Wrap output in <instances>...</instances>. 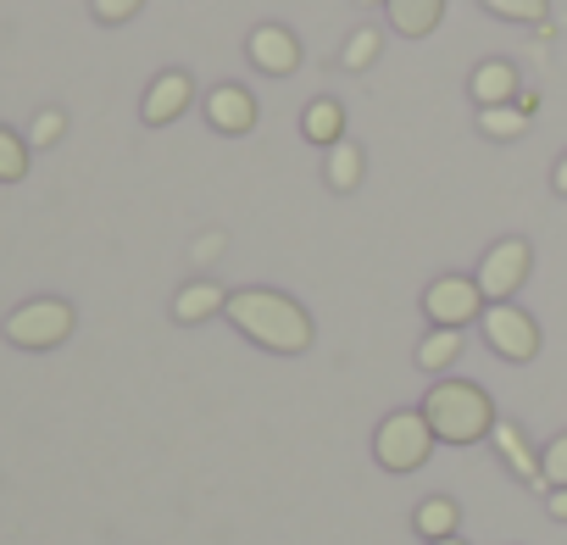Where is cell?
<instances>
[{
  "instance_id": "obj_1",
  "label": "cell",
  "mask_w": 567,
  "mask_h": 545,
  "mask_svg": "<svg viewBox=\"0 0 567 545\" xmlns=\"http://www.w3.org/2000/svg\"><path fill=\"white\" fill-rule=\"evenodd\" d=\"M245 340H256L261 351H278V357H301L312 346V318L301 301H290L284 290H234L228 296V312H223Z\"/></svg>"
},
{
  "instance_id": "obj_2",
  "label": "cell",
  "mask_w": 567,
  "mask_h": 545,
  "mask_svg": "<svg viewBox=\"0 0 567 545\" xmlns=\"http://www.w3.org/2000/svg\"><path fill=\"white\" fill-rule=\"evenodd\" d=\"M417 412L429 418L434 440H445V445H478L484 434H495V401L467 379H440Z\"/></svg>"
},
{
  "instance_id": "obj_3",
  "label": "cell",
  "mask_w": 567,
  "mask_h": 545,
  "mask_svg": "<svg viewBox=\"0 0 567 545\" xmlns=\"http://www.w3.org/2000/svg\"><path fill=\"white\" fill-rule=\"evenodd\" d=\"M73 307L62 296H34L23 307L7 312V323H0V335H7L18 351H56L68 335H73Z\"/></svg>"
},
{
  "instance_id": "obj_4",
  "label": "cell",
  "mask_w": 567,
  "mask_h": 545,
  "mask_svg": "<svg viewBox=\"0 0 567 545\" xmlns=\"http://www.w3.org/2000/svg\"><path fill=\"white\" fill-rule=\"evenodd\" d=\"M429 451H434V429L423 412H390L373 434V456L390 473H417L429 462Z\"/></svg>"
},
{
  "instance_id": "obj_5",
  "label": "cell",
  "mask_w": 567,
  "mask_h": 545,
  "mask_svg": "<svg viewBox=\"0 0 567 545\" xmlns=\"http://www.w3.org/2000/svg\"><path fill=\"white\" fill-rule=\"evenodd\" d=\"M528 267H534V250H528V239L506 234V239H495V245L484 250V261H478V272H473V279H478L484 301L495 307V301H512V296L523 290Z\"/></svg>"
},
{
  "instance_id": "obj_6",
  "label": "cell",
  "mask_w": 567,
  "mask_h": 545,
  "mask_svg": "<svg viewBox=\"0 0 567 545\" xmlns=\"http://www.w3.org/2000/svg\"><path fill=\"white\" fill-rule=\"evenodd\" d=\"M423 312H429L434 329H467L473 318H484V290L467 272H440L423 290Z\"/></svg>"
},
{
  "instance_id": "obj_7",
  "label": "cell",
  "mask_w": 567,
  "mask_h": 545,
  "mask_svg": "<svg viewBox=\"0 0 567 545\" xmlns=\"http://www.w3.org/2000/svg\"><path fill=\"white\" fill-rule=\"evenodd\" d=\"M484 340H489V351L501 362H534L539 357V323L523 307H512V301L484 307Z\"/></svg>"
},
{
  "instance_id": "obj_8",
  "label": "cell",
  "mask_w": 567,
  "mask_h": 545,
  "mask_svg": "<svg viewBox=\"0 0 567 545\" xmlns=\"http://www.w3.org/2000/svg\"><path fill=\"white\" fill-rule=\"evenodd\" d=\"M189 101H195V79H189L184 68H167V73L151 79V90H145V101H140V117H145L151 128H167L173 117L189 112Z\"/></svg>"
},
{
  "instance_id": "obj_9",
  "label": "cell",
  "mask_w": 567,
  "mask_h": 545,
  "mask_svg": "<svg viewBox=\"0 0 567 545\" xmlns=\"http://www.w3.org/2000/svg\"><path fill=\"white\" fill-rule=\"evenodd\" d=\"M245 51H250L256 73H272V79H290V73L301 68V40L284 29V23H261V29H250Z\"/></svg>"
},
{
  "instance_id": "obj_10",
  "label": "cell",
  "mask_w": 567,
  "mask_h": 545,
  "mask_svg": "<svg viewBox=\"0 0 567 545\" xmlns=\"http://www.w3.org/2000/svg\"><path fill=\"white\" fill-rule=\"evenodd\" d=\"M206 123H212L217 134H228V140L250 134V128H256V101H250V90H245V84H217V90L206 95Z\"/></svg>"
},
{
  "instance_id": "obj_11",
  "label": "cell",
  "mask_w": 567,
  "mask_h": 545,
  "mask_svg": "<svg viewBox=\"0 0 567 545\" xmlns=\"http://www.w3.org/2000/svg\"><path fill=\"white\" fill-rule=\"evenodd\" d=\"M467 95H473V106L484 112V106H512L523 90H517V68L512 62H501V56H489V62H478L473 68V79H467Z\"/></svg>"
},
{
  "instance_id": "obj_12",
  "label": "cell",
  "mask_w": 567,
  "mask_h": 545,
  "mask_svg": "<svg viewBox=\"0 0 567 545\" xmlns=\"http://www.w3.org/2000/svg\"><path fill=\"white\" fill-rule=\"evenodd\" d=\"M217 312H228V290L223 285H212V279H195V285H184L178 296H173V323H206V318H217Z\"/></svg>"
},
{
  "instance_id": "obj_13",
  "label": "cell",
  "mask_w": 567,
  "mask_h": 545,
  "mask_svg": "<svg viewBox=\"0 0 567 545\" xmlns=\"http://www.w3.org/2000/svg\"><path fill=\"white\" fill-rule=\"evenodd\" d=\"M301 134H307V145L334 151V145L346 140V106H340L334 95H318V101L301 112Z\"/></svg>"
},
{
  "instance_id": "obj_14",
  "label": "cell",
  "mask_w": 567,
  "mask_h": 545,
  "mask_svg": "<svg viewBox=\"0 0 567 545\" xmlns=\"http://www.w3.org/2000/svg\"><path fill=\"white\" fill-rule=\"evenodd\" d=\"M495 451L506 456V467L523 479V484H534L539 495H545V479H539V451H528V440H523V429L517 423H495Z\"/></svg>"
},
{
  "instance_id": "obj_15",
  "label": "cell",
  "mask_w": 567,
  "mask_h": 545,
  "mask_svg": "<svg viewBox=\"0 0 567 545\" xmlns=\"http://www.w3.org/2000/svg\"><path fill=\"white\" fill-rule=\"evenodd\" d=\"M440 18H445V0H390V23H395V34H406V40L434 34Z\"/></svg>"
},
{
  "instance_id": "obj_16",
  "label": "cell",
  "mask_w": 567,
  "mask_h": 545,
  "mask_svg": "<svg viewBox=\"0 0 567 545\" xmlns=\"http://www.w3.org/2000/svg\"><path fill=\"white\" fill-rule=\"evenodd\" d=\"M412 523H417V534L434 545V539H451V534H456L462 512H456V501H451V495H429V501L412 512Z\"/></svg>"
},
{
  "instance_id": "obj_17",
  "label": "cell",
  "mask_w": 567,
  "mask_h": 545,
  "mask_svg": "<svg viewBox=\"0 0 567 545\" xmlns=\"http://www.w3.org/2000/svg\"><path fill=\"white\" fill-rule=\"evenodd\" d=\"M362 145L357 140H340L334 151H329V162H323V173H329V189H357L362 184Z\"/></svg>"
},
{
  "instance_id": "obj_18",
  "label": "cell",
  "mask_w": 567,
  "mask_h": 545,
  "mask_svg": "<svg viewBox=\"0 0 567 545\" xmlns=\"http://www.w3.org/2000/svg\"><path fill=\"white\" fill-rule=\"evenodd\" d=\"M456 357H462V329H434V335H423V346H417V368H423V373H445Z\"/></svg>"
},
{
  "instance_id": "obj_19",
  "label": "cell",
  "mask_w": 567,
  "mask_h": 545,
  "mask_svg": "<svg viewBox=\"0 0 567 545\" xmlns=\"http://www.w3.org/2000/svg\"><path fill=\"white\" fill-rule=\"evenodd\" d=\"M528 123H534V117H528L517 101H512V106H484V112H478V134H484V140H517Z\"/></svg>"
},
{
  "instance_id": "obj_20",
  "label": "cell",
  "mask_w": 567,
  "mask_h": 545,
  "mask_svg": "<svg viewBox=\"0 0 567 545\" xmlns=\"http://www.w3.org/2000/svg\"><path fill=\"white\" fill-rule=\"evenodd\" d=\"M379 51H384V34H379V29H351V40H346L340 62H346V73H362V68H373V62H379Z\"/></svg>"
},
{
  "instance_id": "obj_21",
  "label": "cell",
  "mask_w": 567,
  "mask_h": 545,
  "mask_svg": "<svg viewBox=\"0 0 567 545\" xmlns=\"http://www.w3.org/2000/svg\"><path fill=\"white\" fill-rule=\"evenodd\" d=\"M484 12H495V18H506V23H534V29H545V0H478Z\"/></svg>"
},
{
  "instance_id": "obj_22",
  "label": "cell",
  "mask_w": 567,
  "mask_h": 545,
  "mask_svg": "<svg viewBox=\"0 0 567 545\" xmlns=\"http://www.w3.org/2000/svg\"><path fill=\"white\" fill-rule=\"evenodd\" d=\"M29 173V140H18L12 128H0V184H18Z\"/></svg>"
},
{
  "instance_id": "obj_23",
  "label": "cell",
  "mask_w": 567,
  "mask_h": 545,
  "mask_svg": "<svg viewBox=\"0 0 567 545\" xmlns=\"http://www.w3.org/2000/svg\"><path fill=\"white\" fill-rule=\"evenodd\" d=\"M539 479H545V495H550V490H567V434H556V440L539 451Z\"/></svg>"
},
{
  "instance_id": "obj_24",
  "label": "cell",
  "mask_w": 567,
  "mask_h": 545,
  "mask_svg": "<svg viewBox=\"0 0 567 545\" xmlns=\"http://www.w3.org/2000/svg\"><path fill=\"white\" fill-rule=\"evenodd\" d=\"M62 134H68V117H62L56 106H51V112H40V117L29 123V145H34V151H45V145H56Z\"/></svg>"
},
{
  "instance_id": "obj_25",
  "label": "cell",
  "mask_w": 567,
  "mask_h": 545,
  "mask_svg": "<svg viewBox=\"0 0 567 545\" xmlns=\"http://www.w3.org/2000/svg\"><path fill=\"white\" fill-rule=\"evenodd\" d=\"M140 7H145V0H90V12H95V23H106V29L128 23V18H134Z\"/></svg>"
},
{
  "instance_id": "obj_26",
  "label": "cell",
  "mask_w": 567,
  "mask_h": 545,
  "mask_svg": "<svg viewBox=\"0 0 567 545\" xmlns=\"http://www.w3.org/2000/svg\"><path fill=\"white\" fill-rule=\"evenodd\" d=\"M545 512H550L556 523H567V490H550V495H545Z\"/></svg>"
},
{
  "instance_id": "obj_27",
  "label": "cell",
  "mask_w": 567,
  "mask_h": 545,
  "mask_svg": "<svg viewBox=\"0 0 567 545\" xmlns=\"http://www.w3.org/2000/svg\"><path fill=\"white\" fill-rule=\"evenodd\" d=\"M217 250H223V234H200V245H195V256H200V261H212Z\"/></svg>"
},
{
  "instance_id": "obj_28",
  "label": "cell",
  "mask_w": 567,
  "mask_h": 545,
  "mask_svg": "<svg viewBox=\"0 0 567 545\" xmlns=\"http://www.w3.org/2000/svg\"><path fill=\"white\" fill-rule=\"evenodd\" d=\"M550 184H556V195H567V151L556 156V173H550Z\"/></svg>"
},
{
  "instance_id": "obj_29",
  "label": "cell",
  "mask_w": 567,
  "mask_h": 545,
  "mask_svg": "<svg viewBox=\"0 0 567 545\" xmlns=\"http://www.w3.org/2000/svg\"><path fill=\"white\" fill-rule=\"evenodd\" d=\"M434 545H467V539H456V534H451V539H434Z\"/></svg>"
},
{
  "instance_id": "obj_30",
  "label": "cell",
  "mask_w": 567,
  "mask_h": 545,
  "mask_svg": "<svg viewBox=\"0 0 567 545\" xmlns=\"http://www.w3.org/2000/svg\"><path fill=\"white\" fill-rule=\"evenodd\" d=\"M357 7H379V0H357ZM384 7H390V0H384Z\"/></svg>"
}]
</instances>
